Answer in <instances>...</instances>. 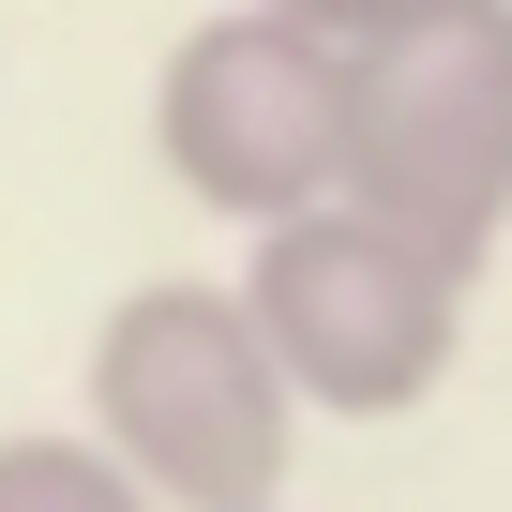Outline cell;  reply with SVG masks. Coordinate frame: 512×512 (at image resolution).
I'll use <instances>...</instances> for the list:
<instances>
[{
    "label": "cell",
    "instance_id": "1",
    "mask_svg": "<svg viewBox=\"0 0 512 512\" xmlns=\"http://www.w3.org/2000/svg\"><path fill=\"white\" fill-rule=\"evenodd\" d=\"M91 422L136 452V482L166 512H287V452H302V377L272 362L241 287L151 272L106 302L91 332Z\"/></svg>",
    "mask_w": 512,
    "mask_h": 512
},
{
    "label": "cell",
    "instance_id": "2",
    "mask_svg": "<svg viewBox=\"0 0 512 512\" xmlns=\"http://www.w3.org/2000/svg\"><path fill=\"white\" fill-rule=\"evenodd\" d=\"M467 287L482 272H452L437 241H407L362 196H317L287 226H256V256H241V302H256V332H272V362L302 377L317 422L437 407V377L467 347Z\"/></svg>",
    "mask_w": 512,
    "mask_h": 512
},
{
    "label": "cell",
    "instance_id": "3",
    "mask_svg": "<svg viewBox=\"0 0 512 512\" xmlns=\"http://www.w3.org/2000/svg\"><path fill=\"white\" fill-rule=\"evenodd\" d=\"M347 196L437 241L452 272L512 241V0H407L392 31H362Z\"/></svg>",
    "mask_w": 512,
    "mask_h": 512
},
{
    "label": "cell",
    "instance_id": "4",
    "mask_svg": "<svg viewBox=\"0 0 512 512\" xmlns=\"http://www.w3.org/2000/svg\"><path fill=\"white\" fill-rule=\"evenodd\" d=\"M347 106H362V46L272 16V0H241V16H196L151 76V151L166 181L211 211V226H287L317 196H347Z\"/></svg>",
    "mask_w": 512,
    "mask_h": 512
},
{
    "label": "cell",
    "instance_id": "5",
    "mask_svg": "<svg viewBox=\"0 0 512 512\" xmlns=\"http://www.w3.org/2000/svg\"><path fill=\"white\" fill-rule=\"evenodd\" d=\"M0 512H166L151 482H136V452L91 422V437H61V422H16L0 437Z\"/></svg>",
    "mask_w": 512,
    "mask_h": 512
},
{
    "label": "cell",
    "instance_id": "6",
    "mask_svg": "<svg viewBox=\"0 0 512 512\" xmlns=\"http://www.w3.org/2000/svg\"><path fill=\"white\" fill-rule=\"evenodd\" d=\"M272 16H302V31H332V46H362V31H392L407 0H272Z\"/></svg>",
    "mask_w": 512,
    "mask_h": 512
}]
</instances>
